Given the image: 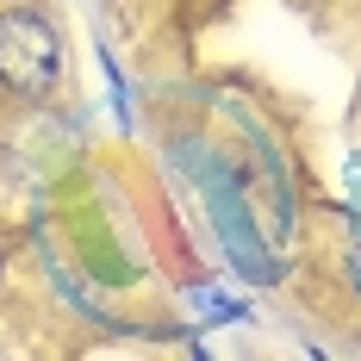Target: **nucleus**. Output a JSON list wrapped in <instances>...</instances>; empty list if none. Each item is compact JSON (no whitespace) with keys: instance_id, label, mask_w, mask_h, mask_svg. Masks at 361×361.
I'll return each instance as SVG.
<instances>
[{"instance_id":"1","label":"nucleus","mask_w":361,"mask_h":361,"mask_svg":"<svg viewBox=\"0 0 361 361\" xmlns=\"http://www.w3.org/2000/svg\"><path fill=\"white\" fill-rule=\"evenodd\" d=\"M63 75V37L37 6L0 13V87L13 100H44Z\"/></svg>"},{"instance_id":"2","label":"nucleus","mask_w":361,"mask_h":361,"mask_svg":"<svg viewBox=\"0 0 361 361\" xmlns=\"http://www.w3.org/2000/svg\"><path fill=\"white\" fill-rule=\"evenodd\" d=\"M180 149H187V156L200 162L193 175H200V187H206V200H212V218H218V231H224V243H231V255L243 262V274H250V281H262V287H268V281H281L274 255H268L262 243H255V231H250V212H243L237 187H231V175H224V162H218V156H206L200 144H180Z\"/></svg>"},{"instance_id":"3","label":"nucleus","mask_w":361,"mask_h":361,"mask_svg":"<svg viewBox=\"0 0 361 361\" xmlns=\"http://www.w3.org/2000/svg\"><path fill=\"white\" fill-rule=\"evenodd\" d=\"M343 200L361 212V156H349V162H343Z\"/></svg>"},{"instance_id":"4","label":"nucleus","mask_w":361,"mask_h":361,"mask_svg":"<svg viewBox=\"0 0 361 361\" xmlns=\"http://www.w3.org/2000/svg\"><path fill=\"white\" fill-rule=\"evenodd\" d=\"M349 281L361 287V237H355V250H349Z\"/></svg>"}]
</instances>
